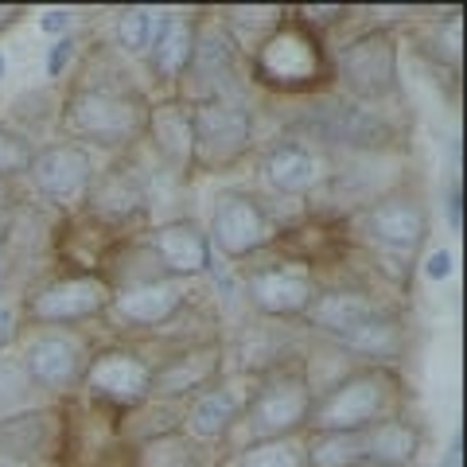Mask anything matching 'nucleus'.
Here are the masks:
<instances>
[{
    "mask_svg": "<svg viewBox=\"0 0 467 467\" xmlns=\"http://www.w3.org/2000/svg\"><path fill=\"white\" fill-rule=\"evenodd\" d=\"M36 149L39 144L32 137H24V129L0 121V183H12V180H20V175H27V168H32V160H36Z\"/></svg>",
    "mask_w": 467,
    "mask_h": 467,
    "instance_id": "nucleus-33",
    "label": "nucleus"
},
{
    "mask_svg": "<svg viewBox=\"0 0 467 467\" xmlns=\"http://www.w3.org/2000/svg\"><path fill=\"white\" fill-rule=\"evenodd\" d=\"M316 398L308 362L296 355L276 358L273 367L254 374L250 398H245L238 429H245V441H276V436H304L308 409Z\"/></svg>",
    "mask_w": 467,
    "mask_h": 467,
    "instance_id": "nucleus-5",
    "label": "nucleus"
},
{
    "mask_svg": "<svg viewBox=\"0 0 467 467\" xmlns=\"http://www.w3.org/2000/svg\"><path fill=\"white\" fill-rule=\"evenodd\" d=\"M257 171L265 180L269 192L285 199H312L327 187L335 171V156L327 149H319L312 137L304 133H281L257 160Z\"/></svg>",
    "mask_w": 467,
    "mask_h": 467,
    "instance_id": "nucleus-14",
    "label": "nucleus"
},
{
    "mask_svg": "<svg viewBox=\"0 0 467 467\" xmlns=\"http://www.w3.org/2000/svg\"><path fill=\"white\" fill-rule=\"evenodd\" d=\"M405 378L398 367H362L339 374L331 386L316 389L304 432H362L374 420L401 413Z\"/></svg>",
    "mask_w": 467,
    "mask_h": 467,
    "instance_id": "nucleus-4",
    "label": "nucleus"
},
{
    "mask_svg": "<svg viewBox=\"0 0 467 467\" xmlns=\"http://www.w3.org/2000/svg\"><path fill=\"white\" fill-rule=\"evenodd\" d=\"M448 467H460V444H451V451H448Z\"/></svg>",
    "mask_w": 467,
    "mask_h": 467,
    "instance_id": "nucleus-39",
    "label": "nucleus"
},
{
    "mask_svg": "<svg viewBox=\"0 0 467 467\" xmlns=\"http://www.w3.org/2000/svg\"><path fill=\"white\" fill-rule=\"evenodd\" d=\"M192 296L180 288V281H152V285H133V288H113L106 324L117 331H149L156 335L164 324L180 316Z\"/></svg>",
    "mask_w": 467,
    "mask_h": 467,
    "instance_id": "nucleus-22",
    "label": "nucleus"
},
{
    "mask_svg": "<svg viewBox=\"0 0 467 467\" xmlns=\"http://www.w3.org/2000/svg\"><path fill=\"white\" fill-rule=\"evenodd\" d=\"M39 27H43V32H47V36L63 39V36H70V12H63V8L43 12V16H39Z\"/></svg>",
    "mask_w": 467,
    "mask_h": 467,
    "instance_id": "nucleus-36",
    "label": "nucleus"
},
{
    "mask_svg": "<svg viewBox=\"0 0 467 467\" xmlns=\"http://www.w3.org/2000/svg\"><path fill=\"white\" fill-rule=\"evenodd\" d=\"M226 378V343L207 339V343H187V347H168L164 358L152 362V382H149V401L164 405H187L199 398L202 389Z\"/></svg>",
    "mask_w": 467,
    "mask_h": 467,
    "instance_id": "nucleus-15",
    "label": "nucleus"
},
{
    "mask_svg": "<svg viewBox=\"0 0 467 467\" xmlns=\"http://www.w3.org/2000/svg\"><path fill=\"white\" fill-rule=\"evenodd\" d=\"M63 226L67 218L43 202H12L8 214L0 218V285H32L36 269L51 261Z\"/></svg>",
    "mask_w": 467,
    "mask_h": 467,
    "instance_id": "nucleus-10",
    "label": "nucleus"
},
{
    "mask_svg": "<svg viewBox=\"0 0 467 467\" xmlns=\"http://www.w3.org/2000/svg\"><path fill=\"white\" fill-rule=\"evenodd\" d=\"M144 242L156 254L160 269L168 273V281H199L214 269V250L207 238V226L195 218H168V223H152L144 230Z\"/></svg>",
    "mask_w": 467,
    "mask_h": 467,
    "instance_id": "nucleus-21",
    "label": "nucleus"
},
{
    "mask_svg": "<svg viewBox=\"0 0 467 467\" xmlns=\"http://www.w3.org/2000/svg\"><path fill=\"white\" fill-rule=\"evenodd\" d=\"M70 448V417L58 405H32L0 417V451L36 467H63Z\"/></svg>",
    "mask_w": 467,
    "mask_h": 467,
    "instance_id": "nucleus-19",
    "label": "nucleus"
},
{
    "mask_svg": "<svg viewBox=\"0 0 467 467\" xmlns=\"http://www.w3.org/2000/svg\"><path fill=\"white\" fill-rule=\"evenodd\" d=\"M245 70L242 51L234 47L226 27L218 16H199V39L192 67L180 82L175 98L183 101H202V98H238V78Z\"/></svg>",
    "mask_w": 467,
    "mask_h": 467,
    "instance_id": "nucleus-18",
    "label": "nucleus"
},
{
    "mask_svg": "<svg viewBox=\"0 0 467 467\" xmlns=\"http://www.w3.org/2000/svg\"><path fill=\"white\" fill-rule=\"evenodd\" d=\"M192 106L195 175H226L254 152V109L242 98H202Z\"/></svg>",
    "mask_w": 467,
    "mask_h": 467,
    "instance_id": "nucleus-9",
    "label": "nucleus"
},
{
    "mask_svg": "<svg viewBox=\"0 0 467 467\" xmlns=\"http://www.w3.org/2000/svg\"><path fill=\"white\" fill-rule=\"evenodd\" d=\"M113 288L98 269H58L47 276H36L16 300L20 331L24 327H70L78 331L82 324L106 316Z\"/></svg>",
    "mask_w": 467,
    "mask_h": 467,
    "instance_id": "nucleus-6",
    "label": "nucleus"
},
{
    "mask_svg": "<svg viewBox=\"0 0 467 467\" xmlns=\"http://www.w3.org/2000/svg\"><path fill=\"white\" fill-rule=\"evenodd\" d=\"M129 467H202V444H195L183 429L156 432L140 444H125Z\"/></svg>",
    "mask_w": 467,
    "mask_h": 467,
    "instance_id": "nucleus-28",
    "label": "nucleus"
},
{
    "mask_svg": "<svg viewBox=\"0 0 467 467\" xmlns=\"http://www.w3.org/2000/svg\"><path fill=\"white\" fill-rule=\"evenodd\" d=\"M144 149L152 152L160 171L175 183H187L195 175V140H192V106L183 98H160L149 106L144 125Z\"/></svg>",
    "mask_w": 467,
    "mask_h": 467,
    "instance_id": "nucleus-20",
    "label": "nucleus"
},
{
    "mask_svg": "<svg viewBox=\"0 0 467 467\" xmlns=\"http://www.w3.org/2000/svg\"><path fill=\"white\" fill-rule=\"evenodd\" d=\"M16 355L24 362L27 378L36 382V389L55 393L58 398V393L82 386L86 362H90L94 350L78 331H70V327H39L32 335H24Z\"/></svg>",
    "mask_w": 467,
    "mask_h": 467,
    "instance_id": "nucleus-17",
    "label": "nucleus"
},
{
    "mask_svg": "<svg viewBox=\"0 0 467 467\" xmlns=\"http://www.w3.org/2000/svg\"><path fill=\"white\" fill-rule=\"evenodd\" d=\"M94 152L70 140H51L39 144L36 160L27 168L32 192L43 199V207H51L55 214H75L86 199V187L94 180Z\"/></svg>",
    "mask_w": 467,
    "mask_h": 467,
    "instance_id": "nucleus-16",
    "label": "nucleus"
},
{
    "mask_svg": "<svg viewBox=\"0 0 467 467\" xmlns=\"http://www.w3.org/2000/svg\"><path fill=\"white\" fill-rule=\"evenodd\" d=\"M335 347L347 350V355L367 358L370 367H398L401 355H405V319L398 308L386 304L382 312L370 316L358 331H350L347 339H339Z\"/></svg>",
    "mask_w": 467,
    "mask_h": 467,
    "instance_id": "nucleus-27",
    "label": "nucleus"
},
{
    "mask_svg": "<svg viewBox=\"0 0 467 467\" xmlns=\"http://www.w3.org/2000/svg\"><path fill=\"white\" fill-rule=\"evenodd\" d=\"M137 152V149H133ZM125 152L113 164L98 168L90 187L82 199V218L90 223L98 234L113 238H129V234H144L149 230V214H152V175L137 164V156Z\"/></svg>",
    "mask_w": 467,
    "mask_h": 467,
    "instance_id": "nucleus-7",
    "label": "nucleus"
},
{
    "mask_svg": "<svg viewBox=\"0 0 467 467\" xmlns=\"http://www.w3.org/2000/svg\"><path fill=\"white\" fill-rule=\"evenodd\" d=\"M5 70H8V63H5V55H0V78H5Z\"/></svg>",
    "mask_w": 467,
    "mask_h": 467,
    "instance_id": "nucleus-41",
    "label": "nucleus"
},
{
    "mask_svg": "<svg viewBox=\"0 0 467 467\" xmlns=\"http://www.w3.org/2000/svg\"><path fill=\"white\" fill-rule=\"evenodd\" d=\"M223 467H308L304 436H276V441H245L230 451Z\"/></svg>",
    "mask_w": 467,
    "mask_h": 467,
    "instance_id": "nucleus-30",
    "label": "nucleus"
},
{
    "mask_svg": "<svg viewBox=\"0 0 467 467\" xmlns=\"http://www.w3.org/2000/svg\"><path fill=\"white\" fill-rule=\"evenodd\" d=\"M382 308L386 304L378 300L367 285H319L316 300L308 304V312L300 316V324L308 331H316V335H324V339H331V343H339Z\"/></svg>",
    "mask_w": 467,
    "mask_h": 467,
    "instance_id": "nucleus-23",
    "label": "nucleus"
},
{
    "mask_svg": "<svg viewBox=\"0 0 467 467\" xmlns=\"http://www.w3.org/2000/svg\"><path fill=\"white\" fill-rule=\"evenodd\" d=\"M152 98L129 82L117 47H94L78 78L58 98V140L101 152H133L144 140Z\"/></svg>",
    "mask_w": 467,
    "mask_h": 467,
    "instance_id": "nucleus-1",
    "label": "nucleus"
},
{
    "mask_svg": "<svg viewBox=\"0 0 467 467\" xmlns=\"http://www.w3.org/2000/svg\"><path fill=\"white\" fill-rule=\"evenodd\" d=\"M432 55L436 63H448L451 70H460V12H448L444 20L432 24Z\"/></svg>",
    "mask_w": 467,
    "mask_h": 467,
    "instance_id": "nucleus-34",
    "label": "nucleus"
},
{
    "mask_svg": "<svg viewBox=\"0 0 467 467\" xmlns=\"http://www.w3.org/2000/svg\"><path fill=\"white\" fill-rule=\"evenodd\" d=\"M362 448H367V467H417L425 451V432L405 413H389L362 429Z\"/></svg>",
    "mask_w": 467,
    "mask_h": 467,
    "instance_id": "nucleus-26",
    "label": "nucleus"
},
{
    "mask_svg": "<svg viewBox=\"0 0 467 467\" xmlns=\"http://www.w3.org/2000/svg\"><path fill=\"white\" fill-rule=\"evenodd\" d=\"M448 273H451V254L448 250H432L425 257V276H429V281H444Z\"/></svg>",
    "mask_w": 467,
    "mask_h": 467,
    "instance_id": "nucleus-37",
    "label": "nucleus"
},
{
    "mask_svg": "<svg viewBox=\"0 0 467 467\" xmlns=\"http://www.w3.org/2000/svg\"><path fill=\"white\" fill-rule=\"evenodd\" d=\"M245 75L257 90L276 98H319L335 90V63L327 36L304 24L296 12L273 27L245 58Z\"/></svg>",
    "mask_w": 467,
    "mask_h": 467,
    "instance_id": "nucleus-3",
    "label": "nucleus"
},
{
    "mask_svg": "<svg viewBox=\"0 0 467 467\" xmlns=\"http://www.w3.org/2000/svg\"><path fill=\"white\" fill-rule=\"evenodd\" d=\"M335 86L347 101L389 109L401 98V51L389 27H367L331 51Z\"/></svg>",
    "mask_w": 467,
    "mask_h": 467,
    "instance_id": "nucleus-8",
    "label": "nucleus"
},
{
    "mask_svg": "<svg viewBox=\"0 0 467 467\" xmlns=\"http://www.w3.org/2000/svg\"><path fill=\"white\" fill-rule=\"evenodd\" d=\"M207 238L211 250H218L226 261L238 265V261H257L265 250H273L281 242V223L254 192L234 187V192H223L214 199Z\"/></svg>",
    "mask_w": 467,
    "mask_h": 467,
    "instance_id": "nucleus-11",
    "label": "nucleus"
},
{
    "mask_svg": "<svg viewBox=\"0 0 467 467\" xmlns=\"http://www.w3.org/2000/svg\"><path fill=\"white\" fill-rule=\"evenodd\" d=\"M149 382H152V358H144L137 347L109 343L90 355L78 389H86L90 405L125 417L149 401Z\"/></svg>",
    "mask_w": 467,
    "mask_h": 467,
    "instance_id": "nucleus-13",
    "label": "nucleus"
},
{
    "mask_svg": "<svg viewBox=\"0 0 467 467\" xmlns=\"http://www.w3.org/2000/svg\"><path fill=\"white\" fill-rule=\"evenodd\" d=\"M36 398H39V389L27 378L20 355L16 350H0V417H12L20 409L39 405Z\"/></svg>",
    "mask_w": 467,
    "mask_h": 467,
    "instance_id": "nucleus-31",
    "label": "nucleus"
},
{
    "mask_svg": "<svg viewBox=\"0 0 467 467\" xmlns=\"http://www.w3.org/2000/svg\"><path fill=\"white\" fill-rule=\"evenodd\" d=\"M250 386H254V374H250V382H234V378L214 382L211 389H202L199 398H192L183 405L180 429L192 436L195 444H223V441H230V432L238 429V420H242Z\"/></svg>",
    "mask_w": 467,
    "mask_h": 467,
    "instance_id": "nucleus-24",
    "label": "nucleus"
},
{
    "mask_svg": "<svg viewBox=\"0 0 467 467\" xmlns=\"http://www.w3.org/2000/svg\"><path fill=\"white\" fill-rule=\"evenodd\" d=\"M429 226H432V218H429L425 199L417 192H405V187H389V192L374 195L358 211H350L343 223L350 242L398 288H409L413 261L420 254V245L429 242Z\"/></svg>",
    "mask_w": 467,
    "mask_h": 467,
    "instance_id": "nucleus-2",
    "label": "nucleus"
},
{
    "mask_svg": "<svg viewBox=\"0 0 467 467\" xmlns=\"http://www.w3.org/2000/svg\"><path fill=\"white\" fill-rule=\"evenodd\" d=\"M195 39H199L195 12H160L156 36L149 43V51H144V63H149V75L156 86H164L171 94L180 90L195 55Z\"/></svg>",
    "mask_w": 467,
    "mask_h": 467,
    "instance_id": "nucleus-25",
    "label": "nucleus"
},
{
    "mask_svg": "<svg viewBox=\"0 0 467 467\" xmlns=\"http://www.w3.org/2000/svg\"><path fill=\"white\" fill-rule=\"evenodd\" d=\"M12 16H16V12H12V8H0V27L12 24Z\"/></svg>",
    "mask_w": 467,
    "mask_h": 467,
    "instance_id": "nucleus-40",
    "label": "nucleus"
},
{
    "mask_svg": "<svg viewBox=\"0 0 467 467\" xmlns=\"http://www.w3.org/2000/svg\"><path fill=\"white\" fill-rule=\"evenodd\" d=\"M308 467H367L362 432H304Z\"/></svg>",
    "mask_w": 467,
    "mask_h": 467,
    "instance_id": "nucleus-29",
    "label": "nucleus"
},
{
    "mask_svg": "<svg viewBox=\"0 0 467 467\" xmlns=\"http://www.w3.org/2000/svg\"><path fill=\"white\" fill-rule=\"evenodd\" d=\"M0 467H36V463H27V460H16V456H5V451H0Z\"/></svg>",
    "mask_w": 467,
    "mask_h": 467,
    "instance_id": "nucleus-38",
    "label": "nucleus"
},
{
    "mask_svg": "<svg viewBox=\"0 0 467 467\" xmlns=\"http://www.w3.org/2000/svg\"><path fill=\"white\" fill-rule=\"evenodd\" d=\"M160 12L152 8H121L113 16V36H117V51L121 55H144L156 36Z\"/></svg>",
    "mask_w": 467,
    "mask_h": 467,
    "instance_id": "nucleus-32",
    "label": "nucleus"
},
{
    "mask_svg": "<svg viewBox=\"0 0 467 467\" xmlns=\"http://www.w3.org/2000/svg\"><path fill=\"white\" fill-rule=\"evenodd\" d=\"M245 304L265 319H300L319 292V276L304 257H261L242 273Z\"/></svg>",
    "mask_w": 467,
    "mask_h": 467,
    "instance_id": "nucleus-12",
    "label": "nucleus"
},
{
    "mask_svg": "<svg viewBox=\"0 0 467 467\" xmlns=\"http://www.w3.org/2000/svg\"><path fill=\"white\" fill-rule=\"evenodd\" d=\"M75 47H78V39L75 36H63V39H55V47L47 55V78H63V67L75 58Z\"/></svg>",
    "mask_w": 467,
    "mask_h": 467,
    "instance_id": "nucleus-35",
    "label": "nucleus"
}]
</instances>
